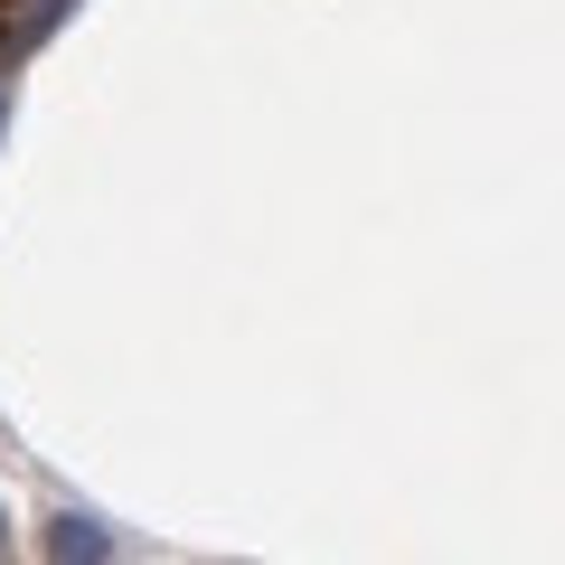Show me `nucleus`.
Instances as JSON below:
<instances>
[{"label": "nucleus", "instance_id": "obj_3", "mask_svg": "<svg viewBox=\"0 0 565 565\" xmlns=\"http://www.w3.org/2000/svg\"><path fill=\"white\" fill-rule=\"evenodd\" d=\"M0 10H10V0H0Z\"/></svg>", "mask_w": 565, "mask_h": 565}, {"label": "nucleus", "instance_id": "obj_1", "mask_svg": "<svg viewBox=\"0 0 565 565\" xmlns=\"http://www.w3.org/2000/svg\"><path fill=\"white\" fill-rule=\"evenodd\" d=\"M47 556L57 565H114V537H104L85 509H66V519H47Z\"/></svg>", "mask_w": 565, "mask_h": 565}, {"label": "nucleus", "instance_id": "obj_2", "mask_svg": "<svg viewBox=\"0 0 565 565\" xmlns=\"http://www.w3.org/2000/svg\"><path fill=\"white\" fill-rule=\"evenodd\" d=\"M0 537H10V527H0Z\"/></svg>", "mask_w": 565, "mask_h": 565}]
</instances>
